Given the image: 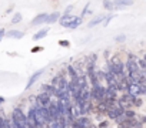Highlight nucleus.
<instances>
[{"instance_id":"nucleus-1","label":"nucleus","mask_w":146,"mask_h":128,"mask_svg":"<svg viewBox=\"0 0 146 128\" xmlns=\"http://www.w3.org/2000/svg\"><path fill=\"white\" fill-rule=\"evenodd\" d=\"M12 127L15 128H20V127H29L27 124V120H26V115L23 114V111L20 108H15L13 110V114H12Z\"/></svg>"},{"instance_id":"nucleus-2","label":"nucleus","mask_w":146,"mask_h":128,"mask_svg":"<svg viewBox=\"0 0 146 128\" xmlns=\"http://www.w3.org/2000/svg\"><path fill=\"white\" fill-rule=\"evenodd\" d=\"M49 103H50V95L46 93H42L35 98V105H47Z\"/></svg>"},{"instance_id":"nucleus-3","label":"nucleus","mask_w":146,"mask_h":128,"mask_svg":"<svg viewBox=\"0 0 146 128\" xmlns=\"http://www.w3.org/2000/svg\"><path fill=\"white\" fill-rule=\"evenodd\" d=\"M43 73H44V70H39V71H36V73H35V74H33V76L29 78V81H27V86H26V90H29V88H30V87H32V86H33V84H35L37 80H39V77H40Z\"/></svg>"},{"instance_id":"nucleus-4","label":"nucleus","mask_w":146,"mask_h":128,"mask_svg":"<svg viewBox=\"0 0 146 128\" xmlns=\"http://www.w3.org/2000/svg\"><path fill=\"white\" fill-rule=\"evenodd\" d=\"M46 19H47V13H40V14H37V16L32 20V24H33V26L43 24V23H46Z\"/></svg>"},{"instance_id":"nucleus-5","label":"nucleus","mask_w":146,"mask_h":128,"mask_svg":"<svg viewBox=\"0 0 146 128\" xmlns=\"http://www.w3.org/2000/svg\"><path fill=\"white\" fill-rule=\"evenodd\" d=\"M80 23H82V17H79V19H78V17H73V19H72V22H70V20H69V22H66V23L63 24V27H69V29H76V27H78V26H79Z\"/></svg>"},{"instance_id":"nucleus-6","label":"nucleus","mask_w":146,"mask_h":128,"mask_svg":"<svg viewBox=\"0 0 146 128\" xmlns=\"http://www.w3.org/2000/svg\"><path fill=\"white\" fill-rule=\"evenodd\" d=\"M26 120H27L29 127H36V117H35V110H33V107L29 110V114L26 115Z\"/></svg>"},{"instance_id":"nucleus-7","label":"nucleus","mask_w":146,"mask_h":128,"mask_svg":"<svg viewBox=\"0 0 146 128\" xmlns=\"http://www.w3.org/2000/svg\"><path fill=\"white\" fill-rule=\"evenodd\" d=\"M40 91H42V93L49 94L50 97H52V95H56V88H54L52 84H50V86H49V84H43V86H42V88H40Z\"/></svg>"},{"instance_id":"nucleus-8","label":"nucleus","mask_w":146,"mask_h":128,"mask_svg":"<svg viewBox=\"0 0 146 128\" xmlns=\"http://www.w3.org/2000/svg\"><path fill=\"white\" fill-rule=\"evenodd\" d=\"M5 36H7L10 39H23L25 33L23 31H17V30H9L7 33H5Z\"/></svg>"},{"instance_id":"nucleus-9","label":"nucleus","mask_w":146,"mask_h":128,"mask_svg":"<svg viewBox=\"0 0 146 128\" xmlns=\"http://www.w3.org/2000/svg\"><path fill=\"white\" fill-rule=\"evenodd\" d=\"M59 17H60V13H59V12H54V13H52V14H47L46 23H54V22L59 20Z\"/></svg>"},{"instance_id":"nucleus-10","label":"nucleus","mask_w":146,"mask_h":128,"mask_svg":"<svg viewBox=\"0 0 146 128\" xmlns=\"http://www.w3.org/2000/svg\"><path fill=\"white\" fill-rule=\"evenodd\" d=\"M113 5H116L119 9L120 7H126V6H130L132 5V0H115Z\"/></svg>"},{"instance_id":"nucleus-11","label":"nucleus","mask_w":146,"mask_h":128,"mask_svg":"<svg viewBox=\"0 0 146 128\" xmlns=\"http://www.w3.org/2000/svg\"><path fill=\"white\" fill-rule=\"evenodd\" d=\"M47 33H49V29H43V30L37 31V33L33 36V40H40V39L46 37V36H47Z\"/></svg>"},{"instance_id":"nucleus-12","label":"nucleus","mask_w":146,"mask_h":128,"mask_svg":"<svg viewBox=\"0 0 146 128\" xmlns=\"http://www.w3.org/2000/svg\"><path fill=\"white\" fill-rule=\"evenodd\" d=\"M103 19H105V16H98V17H95L92 22H89V27H95V26H98L99 23L103 22Z\"/></svg>"},{"instance_id":"nucleus-13","label":"nucleus","mask_w":146,"mask_h":128,"mask_svg":"<svg viewBox=\"0 0 146 128\" xmlns=\"http://www.w3.org/2000/svg\"><path fill=\"white\" fill-rule=\"evenodd\" d=\"M66 69H67V71H69V76H70V77H76V76H79V74H78V70H76L75 67H73L72 64H69V66H67Z\"/></svg>"},{"instance_id":"nucleus-14","label":"nucleus","mask_w":146,"mask_h":128,"mask_svg":"<svg viewBox=\"0 0 146 128\" xmlns=\"http://www.w3.org/2000/svg\"><path fill=\"white\" fill-rule=\"evenodd\" d=\"M103 6H105L108 10H113V9H115V5H113V2H110V0H105Z\"/></svg>"},{"instance_id":"nucleus-15","label":"nucleus","mask_w":146,"mask_h":128,"mask_svg":"<svg viewBox=\"0 0 146 128\" xmlns=\"http://www.w3.org/2000/svg\"><path fill=\"white\" fill-rule=\"evenodd\" d=\"M22 22V14L20 13H16L15 16H13V19H12V23L13 24H17V23H20Z\"/></svg>"},{"instance_id":"nucleus-16","label":"nucleus","mask_w":146,"mask_h":128,"mask_svg":"<svg viewBox=\"0 0 146 128\" xmlns=\"http://www.w3.org/2000/svg\"><path fill=\"white\" fill-rule=\"evenodd\" d=\"M115 40H116L117 43H122V41H125V40H126V36H125V34H119V36H116V37H115Z\"/></svg>"},{"instance_id":"nucleus-17","label":"nucleus","mask_w":146,"mask_h":128,"mask_svg":"<svg viewBox=\"0 0 146 128\" xmlns=\"http://www.w3.org/2000/svg\"><path fill=\"white\" fill-rule=\"evenodd\" d=\"M105 17H106V19H103V22H105V26H108V24L110 23V20H112L115 16H113V14H109V16H105Z\"/></svg>"},{"instance_id":"nucleus-18","label":"nucleus","mask_w":146,"mask_h":128,"mask_svg":"<svg viewBox=\"0 0 146 128\" xmlns=\"http://www.w3.org/2000/svg\"><path fill=\"white\" fill-rule=\"evenodd\" d=\"M137 66L140 67V70H145L146 64H145V61H143V60H139V61H137Z\"/></svg>"},{"instance_id":"nucleus-19","label":"nucleus","mask_w":146,"mask_h":128,"mask_svg":"<svg viewBox=\"0 0 146 128\" xmlns=\"http://www.w3.org/2000/svg\"><path fill=\"white\" fill-rule=\"evenodd\" d=\"M5 33H6V31H5L3 29H0V41H2V39H3V36H5Z\"/></svg>"},{"instance_id":"nucleus-20","label":"nucleus","mask_w":146,"mask_h":128,"mask_svg":"<svg viewBox=\"0 0 146 128\" xmlns=\"http://www.w3.org/2000/svg\"><path fill=\"white\" fill-rule=\"evenodd\" d=\"M72 10H73V6H69V7H67V9L64 10V13H70Z\"/></svg>"},{"instance_id":"nucleus-21","label":"nucleus","mask_w":146,"mask_h":128,"mask_svg":"<svg viewBox=\"0 0 146 128\" xmlns=\"http://www.w3.org/2000/svg\"><path fill=\"white\" fill-rule=\"evenodd\" d=\"M108 125H109L108 122H102V124H100V127H108Z\"/></svg>"}]
</instances>
